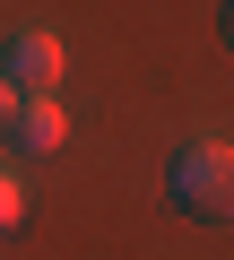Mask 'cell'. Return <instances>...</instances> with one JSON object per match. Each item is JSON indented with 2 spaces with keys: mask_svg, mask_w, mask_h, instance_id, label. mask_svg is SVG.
Segmentation results:
<instances>
[{
  "mask_svg": "<svg viewBox=\"0 0 234 260\" xmlns=\"http://www.w3.org/2000/svg\"><path fill=\"white\" fill-rule=\"evenodd\" d=\"M165 200L199 225H234V148L225 139H191L174 165H165Z\"/></svg>",
  "mask_w": 234,
  "mask_h": 260,
  "instance_id": "cell-1",
  "label": "cell"
},
{
  "mask_svg": "<svg viewBox=\"0 0 234 260\" xmlns=\"http://www.w3.org/2000/svg\"><path fill=\"white\" fill-rule=\"evenodd\" d=\"M61 70H70L61 35H18V44H9V61H0V78H9L18 95H52V87H61Z\"/></svg>",
  "mask_w": 234,
  "mask_h": 260,
  "instance_id": "cell-2",
  "label": "cell"
},
{
  "mask_svg": "<svg viewBox=\"0 0 234 260\" xmlns=\"http://www.w3.org/2000/svg\"><path fill=\"white\" fill-rule=\"evenodd\" d=\"M9 139H18L26 156H52V148L70 139V121H61V104H52V95H18V121H9Z\"/></svg>",
  "mask_w": 234,
  "mask_h": 260,
  "instance_id": "cell-3",
  "label": "cell"
},
{
  "mask_svg": "<svg viewBox=\"0 0 234 260\" xmlns=\"http://www.w3.org/2000/svg\"><path fill=\"white\" fill-rule=\"evenodd\" d=\"M18 217H26V191H18L9 174H0V234H18Z\"/></svg>",
  "mask_w": 234,
  "mask_h": 260,
  "instance_id": "cell-4",
  "label": "cell"
},
{
  "mask_svg": "<svg viewBox=\"0 0 234 260\" xmlns=\"http://www.w3.org/2000/svg\"><path fill=\"white\" fill-rule=\"evenodd\" d=\"M9 121H18V87L0 78V130H9Z\"/></svg>",
  "mask_w": 234,
  "mask_h": 260,
  "instance_id": "cell-5",
  "label": "cell"
},
{
  "mask_svg": "<svg viewBox=\"0 0 234 260\" xmlns=\"http://www.w3.org/2000/svg\"><path fill=\"white\" fill-rule=\"evenodd\" d=\"M217 35H225V52H234V0H225V9H217Z\"/></svg>",
  "mask_w": 234,
  "mask_h": 260,
  "instance_id": "cell-6",
  "label": "cell"
}]
</instances>
